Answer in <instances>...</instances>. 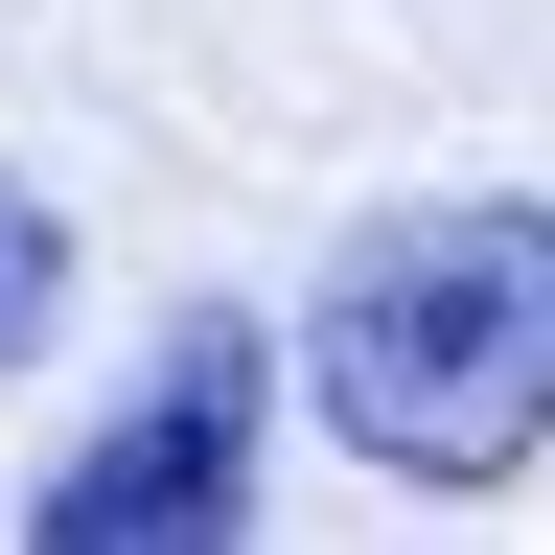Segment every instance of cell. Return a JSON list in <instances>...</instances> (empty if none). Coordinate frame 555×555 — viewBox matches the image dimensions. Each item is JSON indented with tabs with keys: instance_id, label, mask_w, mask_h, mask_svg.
<instances>
[{
	"instance_id": "2",
	"label": "cell",
	"mask_w": 555,
	"mask_h": 555,
	"mask_svg": "<svg viewBox=\"0 0 555 555\" xmlns=\"http://www.w3.org/2000/svg\"><path fill=\"white\" fill-rule=\"evenodd\" d=\"M255 393H278L255 324H163V371H139L93 440L47 463L24 532H47V555H208V532L255 509Z\"/></svg>"
},
{
	"instance_id": "1",
	"label": "cell",
	"mask_w": 555,
	"mask_h": 555,
	"mask_svg": "<svg viewBox=\"0 0 555 555\" xmlns=\"http://www.w3.org/2000/svg\"><path fill=\"white\" fill-rule=\"evenodd\" d=\"M301 371L371 486H509L555 440V208H509V185L371 208L301 301Z\"/></svg>"
},
{
	"instance_id": "3",
	"label": "cell",
	"mask_w": 555,
	"mask_h": 555,
	"mask_svg": "<svg viewBox=\"0 0 555 555\" xmlns=\"http://www.w3.org/2000/svg\"><path fill=\"white\" fill-rule=\"evenodd\" d=\"M69 324V232H47V185H0V371Z\"/></svg>"
}]
</instances>
